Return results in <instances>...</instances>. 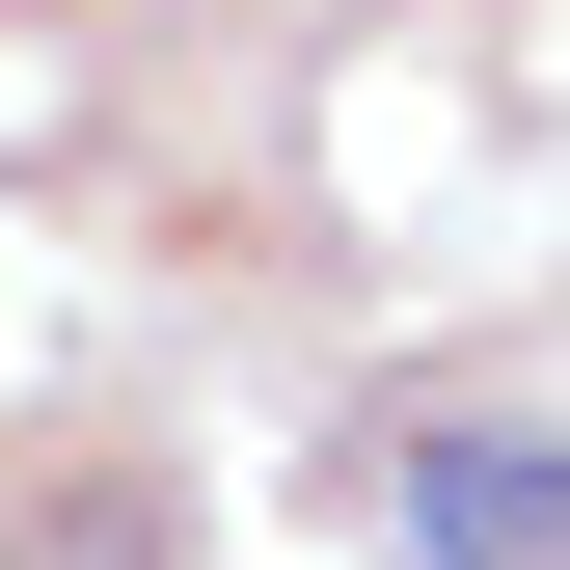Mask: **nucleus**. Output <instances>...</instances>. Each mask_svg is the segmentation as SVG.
I'll use <instances>...</instances> for the list:
<instances>
[{"label":"nucleus","mask_w":570,"mask_h":570,"mask_svg":"<svg viewBox=\"0 0 570 570\" xmlns=\"http://www.w3.org/2000/svg\"><path fill=\"white\" fill-rule=\"evenodd\" d=\"M381 543L407 570H570V435H407L381 462Z\"/></svg>","instance_id":"obj_1"}]
</instances>
